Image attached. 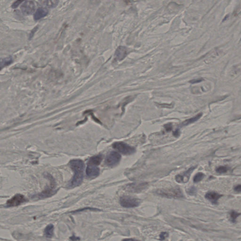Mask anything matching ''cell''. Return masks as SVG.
I'll return each mask as SVG.
<instances>
[{"instance_id": "cell-3", "label": "cell", "mask_w": 241, "mask_h": 241, "mask_svg": "<svg viewBox=\"0 0 241 241\" xmlns=\"http://www.w3.org/2000/svg\"><path fill=\"white\" fill-rule=\"evenodd\" d=\"M120 203L123 207L130 208L139 206L140 204V201L139 199L132 196L124 195L120 198Z\"/></svg>"}, {"instance_id": "cell-17", "label": "cell", "mask_w": 241, "mask_h": 241, "mask_svg": "<svg viewBox=\"0 0 241 241\" xmlns=\"http://www.w3.org/2000/svg\"><path fill=\"white\" fill-rule=\"evenodd\" d=\"M54 226L52 224H49L44 229V234L47 238L52 237L54 234Z\"/></svg>"}, {"instance_id": "cell-25", "label": "cell", "mask_w": 241, "mask_h": 241, "mask_svg": "<svg viewBox=\"0 0 241 241\" xmlns=\"http://www.w3.org/2000/svg\"><path fill=\"white\" fill-rule=\"evenodd\" d=\"M164 127L165 128V130L167 131H171L173 129V125H172L171 123L166 124Z\"/></svg>"}, {"instance_id": "cell-8", "label": "cell", "mask_w": 241, "mask_h": 241, "mask_svg": "<svg viewBox=\"0 0 241 241\" xmlns=\"http://www.w3.org/2000/svg\"><path fill=\"white\" fill-rule=\"evenodd\" d=\"M35 6L34 1H26L21 6V10L25 15H31L35 10Z\"/></svg>"}, {"instance_id": "cell-14", "label": "cell", "mask_w": 241, "mask_h": 241, "mask_svg": "<svg viewBox=\"0 0 241 241\" xmlns=\"http://www.w3.org/2000/svg\"><path fill=\"white\" fill-rule=\"evenodd\" d=\"M48 14V10L47 9L44 8H39L34 15V19L35 20H39L47 16Z\"/></svg>"}, {"instance_id": "cell-13", "label": "cell", "mask_w": 241, "mask_h": 241, "mask_svg": "<svg viewBox=\"0 0 241 241\" xmlns=\"http://www.w3.org/2000/svg\"><path fill=\"white\" fill-rule=\"evenodd\" d=\"M128 54L127 49L126 48L123 46L119 47L116 52H115V56L118 60L121 61L124 59L127 56Z\"/></svg>"}, {"instance_id": "cell-32", "label": "cell", "mask_w": 241, "mask_h": 241, "mask_svg": "<svg viewBox=\"0 0 241 241\" xmlns=\"http://www.w3.org/2000/svg\"><path fill=\"white\" fill-rule=\"evenodd\" d=\"M70 239H71L73 241H77V240H80V238H77V237H75V236H72V237L70 238Z\"/></svg>"}, {"instance_id": "cell-2", "label": "cell", "mask_w": 241, "mask_h": 241, "mask_svg": "<svg viewBox=\"0 0 241 241\" xmlns=\"http://www.w3.org/2000/svg\"><path fill=\"white\" fill-rule=\"evenodd\" d=\"M155 193L159 196L168 198L180 199L184 197L182 192L178 187L159 189L155 191Z\"/></svg>"}, {"instance_id": "cell-28", "label": "cell", "mask_w": 241, "mask_h": 241, "mask_svg": "<svg viewBox=\"0 0 241 241\" xmlns=\"http://www.w3.org/2000/svg\"><path fill=\"white\" fill-rule=\"evenodd\" d=\"M173 133V135L174 136L176 137H179L180 136V130H179V129H176V130H175V131H174Z\"/></svg>"}, {"instance_id": "cell-16", "label": "cell", "mask_w": 241, "mask_h": 241, "mask_svg": "<svg viewBox=\"0 0 241 241\" xmlns=\"http://www.w3.org/2000/svg\"><path fill=\"white\" fill-rule=\"evenodd\" d=\"M102 156L101 155H97L91 157L89 160L88 164L98 166L99 165L100 162L102 161Z\"/></svg>"}, {"instance_id": "cell-7", "label": "cell", "mask_w": 241, "mask_h": 241, "mask_svg": "<svg viewBox=\"0 0 241 241\" xmlns=\"http://www.w3.org/2000/svg\"><path fill=\"white\" fill-rule=\"evenodd\" d=\"M50 186H48L45 190L38 195L36 196V197L39 199L45 198L49 197L52 196L56 193L55 188V182H54L53 179L50 178Z\"/></svg>"}, {"instance_id": "cell-11", "label": "cell", "mask_w": 241, "mask_h": 241, "mask_svg": "<svg viewBox=\"0 0 241 241\" xmlns=\"http://www.w3.org/2000/svg\"><path fill=\"white\" fill-rule=\"evenodd\" d=\"M86 173L88 176L90 177H96L99 174L100 170L96 165L88 164Z\"/></svg>"}, {"instance_id": "cell-24", "label": "cell", "mask_w": 241, "mask_h": 241, "mask_svg": "<svg viewBox=\"0 0 241 241\" xmlns=\"http://www.w3.org/2000/svg\"><path fill=\"white\" fill-rule=\"evenodd\" d=\"M196 192H197V189L194 186L190 187V189H189L187 191V194L190 195H195L196 194Z\"/></svg>"}, {"instance_id": "cell-15", "label": "cell", "mask_w": 241, "mask_h": 241, "mask_svg": "<svg viewBox=\"0 0 241 241\" xmlns=\"http://www.w3.org/2000/svg\"><path fill=\"white\" fill-rule=\"evenodd\" d=\"M202 113H200V114L197 115L196 116H194L193 117L186 120L185 121L182 122V124H180V126L182 127V126H187V125H189L190 124L194 123V122L197 121L199 119L201 118L202 116Z\"/></svg>"}, {"instance_id": "cell-1", "label": "cell", "mask_w": 241, "mask_h": 241, "mask_svg": "<svg viewBox=\"0 0 241 241\" xmlns=\"http://www.w3.org/2000/svg\"><path fill=\"white\" fill-rule=\"evenodd\" d=\"M69 165L75 173L69 186L72 187L79 186L81 184L84 179V164L81 160H73L69 162Z\"/></svg>"}, {"instance_id": "cell-5", "label": "cell", "mask_w": 241, "mask_h": 241, "mask_svg": "<svg viewBox=\"0 0 241 241\" xmlns=\"http://www.w3.org/2000/svg\"><path fill=\"white\" fill-rule=\"evenodd\" d=\"M121 159V155L116 152H112L106 156L105 163L109 167H113L117 165Z\"/></svg>"}, {"instance_id": "cell-22", "label": "cell", "mask_w": 241, "mask_h": 241, "mask_svg": "<svg viewBox=\"0 0 241 241\" xmlns=\"http://www.w3.org/2000/svg\"><path fill=\"white\" fill-rule=\"evenodd\" d=\"M229 169V167L226 166H220L216 169V171L217 173H225L228 171Z\"/></svg>"}, {"instance_id": "cell-6", "label": "cell", "mask_w": 241, "mask_h": 241, "mask_svg": "<svg viewBox=\"0 0 241 241\" xmlns=\"http://www.w3.org/2000/svg\"><path fill=\"white\" fill-rule=\"evenodd\" d=\"M26 199L23 195L16 194L13 197L8 200L6 205L8 207H16L26 202Z\"/></svg>"}, {"instance_id": "cell-9", "label": "cell", "mask_w": 241, "mask_h": 241, "mask_svg": "<svg viewBox=\"0 0 241 241\" xmlns=\"http://www.w3.org/2000/svg\"><path fill=\"white\" fill-rule=\"evenodd\" d=\"M196 167H192L187 170V171L184 173L182 175H177L175 177V180L177 182L179 183H186L189 181L191 174L195 169Z\"/></svg>"}, {"instance_id": "cell-26", "label": "cell", "mask_w": 241, "mask_h": 241, "mask_svg": "<svg viewBox=\"0 0 241 241\" xmlns=\"http://www.w3.org/2000/svg\"><path fill=\"white\" fill-rule=\"evenodd\" d=\"M204 81V79H194V80L190 81L189 83L192 84H196V83H201V81Z\"/></svg>"}, {"instance_id": "cell-18", "label": "cell", "mask_w": 241, "mask_h": 241, "mask_svg": "<svg viewBox=\"0 0 241 241\" xmlns=\"http://www.w3.org/2000/svg\"><path fill=\"white\" fill-rule=\"evenodd\" d=\"M12 61V58L11 57L5 59H0V70L5 66L10 65Z\"/></svg>"}, {"instance_id": "cell-30", "label": "cell", "mask_w": 241, "mask_h": 241, "mask_svg": "<svg viewBox=\"0 0 241 241\" xmlns=\"http://www.w3.org/2000/svg\"><path fill=\"white\" fill-rule=\"evenodd\" d=\"M234 190L235 192L238 193L241 192V186L240 185H238L237 186L234 188Z\"/></svg>"}, {"instance_id": "cell-10", "label": "cell", "mask_w": 241, "mask_h": 241, "mask_svg": "<svg viewBox=\"0 0 241 241\" xmlns=\"http://www.w3.org/2000/svg\"><path fill=\"white\" fill-rule=\"evenodd\" d=\"M148 184L146 183L132 184L128 186L127 190L133 193L140 192L148 187Z\"/></svg>"}, {"instance_id": "cell-29", "label": "cell", "mask_w": 241, "mask_h": 241, "mask_svg": "<svg viewBox=\"0 0 241 241\" xmlns=\"http://www.w3.org/2000/svg\"><path fill=\"white\" fill-rule=\"evenodd\" d=\"M168 236V235L167 233L163 232L161 233V234L160 235V238H161L162 240H164Z\"/></svg>"}, {"instance_id": "cell-21", "label": "cell", "mask_w": 241, "mask_h": 241, "mask_svg": "<svg viewBox=\"0 0 241 241\" xmlns=\"http://www.w3.org/2000/svg\"><path fill=\"white\" fill-rule=\"evenodd\" d=\"M204 177V174L202 173H199L196 174L194 177V182L195 183H198L201 181L202 179Z\"/></svg>"}, {"instance_id": "cell-31", "label": "cell", "mask_w": 241, "mask_h": 241, "mask_svg": "<svg viewBox=\"0 0 241 241\" xmlns=\"http://www.w3.org/2000/svg\"><path fill=\"white\" fill-rule=\"evenodd\" d=\"M122 241H138V240H136V239H134L128 238V239H124V240H122Z\"/></svg>"}, {"instance_id": "cell-12", "label": "cell", "mask_w": 241, "mask_h": 241, "mask_svg": "<svg viewBox=\"0 0 241 241\" xmlns=\"http://www.w3.org/2000/svg\"><path fill=\"white\" fill-rule=\"evenodd\" d=\"M222 196V195L215 192H209L205 195V198L213 204H217L218 200Z\"/></svg>"}, {"instance_id": "cell-4", "label": "cell", "mask_w": 241, "mask_h": 241, "mask_svg": "<svg viewBox=\"0 0 241 241\" xmlns=\"http://www.w3.org/2000/svg\"><path fill=\"white\" fill-rule=\"evenodd\" d=\"M114 148L119 151L124 155H130L136 152L135 149L128 144L122 142H116L113 144Z\"/></svg>"}, {"instance_id": "cell-19", "label": "cell", "mask_w": 241, "mask_h": 241, "mask_svg": "<svg viewBox=\"0 0 241 241\" xmlns=\"http://www.w3.org/2000/svg\"><path fill=\"white\" fill-rule=\"evenodd\" d=\"M100 211L99 209H97V208H94L91 207H85L82 209H79V210H76L75 211H72L71 212V213H76L78 212H81V211Z\"/></svg>"}, {"instance_id": "cell-23", "label": "cell", "mask_w": 241, "mask_h": 241, "mask_svg": "<svg viewBox=\"0 0 241 241\" xmlns=\"http://www.w3.org/2000/svg\"><path fill=\"white\" fill-rule=\"evenodd\" d=\"M45 5L49 7H54L58 4L59 1H48L45 2Z\"/></svg>"}, {"instance_id": "cell-27", "label": "cell", "mask_w": 241, "mask_h": 241, "mask_svg": "<svg viewBox=\"0 0 241 241\" xmlns=\"http://www.w3.org/2000/svg\"><path fill=\"white\" fill-rule=\"evenodd\" d=\"M23 1H16L12 5V7L13 8H16L18 7L19 6V5L21 3H22Z\"/></svg>"}, {"instance_id": "cell-20", "label": "cell", "mask_w": 241, "mask_h": 241, "mask_svg": "<svg viewBox=\"0 0 241 241\" xmlns=\"http://www.w3.org/2000/svg\"><path fill=\"white\" fill-rule=\"evenodd\" d=\"M240 213H239L238 212H236L235 211H232L230 212V220L233 223L235 222L236 221V219L239 216H240Z\"/></svg>"}]
</instances>
